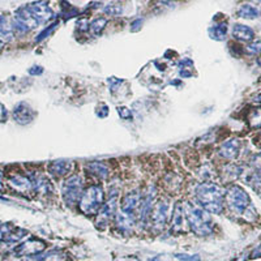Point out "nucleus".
<instances>
[{"label":"nucleus","instance_id":"nucleus-1","mask_svg":"<svg viewBox=\"0 0 261 261\" xmlns=\"http://www.w3.org/2000/svg\"><path fill=\"white\" fill-rule=\"evenodd\" d=\"M196 198L201 208L214 214H221L225 209V191L216 183H201L196 189Z\"/></svg>","mask_w":261,"mask_h":261},{"label":"nucleus","instance_id":"nucleus-23","mask_svg":"<svg viewBox=\"0 0 261 261\" xmlns=\"http://www.w3.org/2000/svg\"><path fill=\"white\" fill-rule=\"evenodd\" d=\"M106 15H110V16H120L123 13V7L119 6V4H108L103 8Z\"/></svg>","mask_w":261,"mask_h":261},{"label":"nucleus","instance_id":"nucleus-12","mask_svg":"<svg viewBox=\"0 0 261 261\" xmlns=\"http://www.w3.org/2000/svg\"><path fill=\"white\" fill-rule=\"evenodd\" d=\"M28 8L29 11H30V13L33 15V17L38 21V24L46 23V21H48V20L54 16L51 8L43 3L32 4V6H29Z\"/></svg>","mask_w":261,"mask_h":261},{"label":"nucleus","instance_id":"nucleus-29","mask_svg":"<svg viewBox=\"0 0 261 261\" xmlns=\"http://www.w3.org/2000/svg\"><path fill=\"white\" fill-rule=\"evenodd\" d=\"M118 112H119V115H120V118H123V119H129L130 116H132V112H130L129 108H127V107H119Z\"/></svg>","mask_w":261,"mask_h":261},{"label":"nucleus","instance_id":"nucleus-25","mask_svg":"<svg viewBox=\"0 0 261 261\" xmlns=\"http://www.w3.org/2000/svg\"><path fill=\"white\" fill-rule=\"evenodd\" d=\"M0 35L3 37H12V28L8 23H7V19L4 16H0Z\"/></svg>","mask_w":261,"mask_h":261},{"label":"nucleus","instance_id":"nucleus-14","mask_svg":"<svg viewBox=\"0 0 261 261\" xmlns=\"http://www.w3.org/2000/svg\"><path fill=\"white\" fill-rule=\"evenodd\" d=\"M13 116H15V119H16L19 123L26 124V123L33 120V118H34V111H33L32 108L29 107L26 103H20V105L15 108Z\"/></svg>","mask_w":261,"mask_h":261},{"label":"nucleus","instance_id":"nucleus-17","mask_svg":"<svg viewBox=\"0 0 261 261\" xmlns=\"http://www.w3.org/2000/svg\"><path fill=\"white\" fill-rule=\"evenodd\" d=\"M115 222H116V226H118L121 231H130L135 225V216L125 213V212L121 210L120 213H118L115 216Z\"/></svg>","mask_w":261,"mask_h":261},{"label":"nucleus","instance_id":"nucleus-33","mask_svg":"<svg viewBox=\"0 0 261 261\" xmlns=\"http://www.w3.org/2000/svg\"><path fill=\"white\" fill-rule=\"evenodd\" d=\"M3 172L0 171V191L3 189Z\"/></svg>","mask_w":261,"mask_h":261},{"label":"nucleus","instance_id":"nucleus-35","mask_svg":"<svg viewBox=\"0 0 261 261\" xmlns=\"http://www.w3.org/2000/svg\"><path fill=\"white\" fill-rule=\"evenodd\" d=\"M2 47H3V41L0 39V50H2Z\"/></svg>","mask_w":261,"mask_h":261},{"label":"nucleus","instance_id":"nucleus-36","mask_svg":"<svg viewBox=\"0 0 261 261\" xmlns=\"http://www.w3.org/2000/svg\"><path fill=\"white\" fill-rule=\"evenodd\" d=\"M257 2H258V3H261V0H257Z\"/></svg>","mask_w":261,"mask_h":261},{"label":"nucleus","instance_id":"nucleus-3","mask_svg":"<svg viewBox=\"0 0 261 261\" xmlns=\"http://www.w3.org/2000/svg\"><path fill=\"white\" fill-rule=\"evenodd\" d=\"M79 204L80 210L84 214H88V216L98 214L102 205L105 204V194H103L102 187L98 184H93L89 188H86L83 192Z\"/></svg>","mask_w":261,"mask_h":261},{"label":"nucleus","instance_id":"nucleus-22","mask_svg":"<svg viewBox=\"0 0 261 261\" xmlns=\"http://www.w3.org/2000/svg\"><path fill=\"white\" fill-rule=\"evenodd\" d=\"M107 25V19L105 17H99V19L93 20L92 23L89 24V29L93 35H99L103 32V29Z\"/></svg>","mask_w":261,"mask_h":261},{"label":"nucleus","instance_id":"nucleus-6","mask_svg":"<svg viewBox=\"0 0 261 261\" xmlns=\"http://www.w3.org/2000/svg\"><path fill=\"white\" fill-rule=\"evenodd\" d=\"M83 179L80 178L79 175H72L64 182L63 189H61V193H63L64 201L70 205L77 204L83 196Z\"/></svg>","mask_w":261,"mask_h":261},{"label":"nucleus","instance_id":"nucleus-20","mask_svg":"<svg viewBox=\"0 0 261 261\" xmlns=\"http://www.w3.org/2000/svg\"><path fill=\"white\" fill-rule=\"evenodd\" d=\"M210 38L214 41H225L227 35V25L226 23H218L209 28Z\"/></svg>","mask_w":261,"mask_h":261},{"label":"nucleus","instance_id":"nucleus-10","mask_svg":"<svg viewBox=\"0 0 261 261\" xmlns=\"http://www.w3.org/2000/svg\"><path fill=\"white\" fill-rule=\"evenodd\" d=\"M8 185L12 187L13 189L19 193H28L33 189V182L32 179H29L28 176L17 172L15 175H11L8 178Z\"/></svg>","mask_w":261,"mask_h":261},{"label":"nucleus","instance_id":"nucleus-26","mask_svg":"<svg viewBox=\"0 0 261 261\" xmlns=\"http://www.w3.org/2000/svg\"><path fill=\"white\" fill-rule=\"evenodd\" d=\"M57 25H59V24H57V23H54V24H52V25H50V26H48V28H46L45 30H43V32H42L41 34L38 35V38L35 39V41H37V42H41L42 39L47 38L48 35L51 34V33L54 32V30H55V29H56V26H57Z\"/></svg>","mask_w":261,"mask_h":261},{"label":"nucleus","instance_id":"nucleus-5","mask_svg":"<svg viewBox=\"0 0 261 261\" xmlns=\"http://www.w3.org/2000/svg\"><path fill=\"white\" fill-rule=\"evenodd\" d=\"M170 204L169 201L165 199H159L156 204H153V208L150 210L149 221L150 226L157 231H161L166 226L167 220H169Z\"/></svg>","mask_w":261,"mask_h":261},{"label":"nucleus","instance_id":"nucleus-7","mask_svg":"<svg viewBox=\"0 0 261 261\" xmlns=\"http://www.w3.org/2000/svg\"><path fill=\"white\" fill-rule=\"evenodd\" d=\"M45 247V242H42L39 239H29L28 242L17 245V248H15V255L17 257H30V256L39 255L41 252H43Z\"/></svg>","mask_w":261,"mask_h":261},{"label":"nucleus","instance_id":"nucleus-13","mask_svg":"<svg viewBox=\"0 0 261 261\" xmlns=\"http://www.w3.org/2000/svg\"><path fill=\"white\" fill-rule=\"evenodd\" d=\"M47 170L51 175L60 178V176L67 175L72 170V162L71 161H54L47 166Z\"/></svg>","mask_w":261,"mask_h":261},{"label":"nucleus","instance_id":"nucleus-31","mask_svg":"<svg viewBox=\"0 0 261 261\" xmlns=\"http://www.w3.org/2000/svg\"><path fill=\"white\" fill-rule=\"evenodd\" d=\"M141 25H143V20H136V21H134V23H132V28H130V30H132V32H136V30H139V29L141 28Z\"/></svg>","mask_w":261,"mask_h":261},{"label":"nucleus","instance_id":"nucleus-21","mask_svg":"<svg viewBox=\"0 0 261 261\" xmlns=\"http://www.w3.org/2000/svg\"><path fill=\"white\" fill-rule=\"evenodd\" d=\"M247 121H248L249 127L252 129H257L261 127V107L252 108L251 111L248 112V116H247Z\"/></svg>","mask_w":261,"mask_h":261},{"label":"nucleus","instance_id":"nucleus-28","mask_svg":"<svg viewBox=\"0 0 261 261\" xmlns=\"http://www.w3.org/2000/svg\"><path fill=\"white\" fill-rule=\"evenodd\" d=\"M175 257L183 261H201L199 255H179V253H176Z\"/></svg>","mask_w":261,"mask_h":261},{"label":"nucleus","instance_id":"nucleus-11","mask_svg":"<svg viewBox=\"0 0 261 261\" xmlns=\"http://www.w3.org/2000/svg\"><path fill=\"white\" fill-rule=\"evenodd\" d=\"M240 147H242V144H240V141L239 140H236V139L227 140L221 145L220 154L223 157V158L234 161V159L238 158L239 153H240Z\"/></svg>","mask_w":261,"mask_h":261},{"label":"nucleus","instance_id":"nucleus-18","mask_svg":"<svg viewBox=\"0 0 261 261\" xmlns=\"http://www.w3.org/2000/svg\"><path fill=\"white\" fill-rule=\"evenodd\" d=\"M86 167H88V170L92 172L93 175H96L99 179H106L110 175V169L103 162H90L86 165Z\"/></svg>","mask_w":261,"mask_h":261},{"label":"nucleus","instance_id":"nucleus-34","mask_svg":"<svg viewBox=\"0 0 261 261\" xmlns=\"http://www.w3.org/2000/svg\"><path fill=\"white\" fill-rule=\"evenodd\" d=\"M253 101H255V103H258V105H261V93L258 94L257 97H256L255 99H253Z\"/></svg>","mask_w":261,"mask_h":261},{"label":"nucleus","instance_id":"nucleus-15","mask_svg":"<svg viewBox=\"0 0 261 261\" xmlns=\"http://www.w3.org/2000/svg\"><path fill=\"white\" fill-rule=\"evenodd\" d=\"M183 226H184V212H183L180 203H178L175 208L172 209L171 230L174 233H180V231H183Z\"/></svg>","mask_w":261,"mask_h":261},{"label":"nucleus","instance_id":"nucleus-8","mask_svg":"<svg viewBox=\"0 0 261 261\" xmlns=\"http://www.w3.org/2000/svg\"><path fill=\"white\" fill-rule=\"evenodd\" d=\"M141 200H143V193H141L140 191L135 189V191L128 192L120 203L121 210L125 212V213L135 216V213H136L137 210L140 209Z\"/></svg>","mask_w":261,"mask_h":261},{"label":"nucleus","instance_id":"nucleus-24","mask_svg":"<svg viewBox=\"0 0 261 261\" xmlns=\"http://www.w3.org/2000/svg\"><path fill=\"white\" fill-rule=\"evenodd\" d=\"M244 51L249 55L261 54V41H252L249 45L245 46Z\"/></svg>","mask_w":261,"mask_h":261},{"label":"nucleus","instance_id":"nucleus-16","mask_svg":"<svg viewBox=\"0 0 261 261\" xmlns=\"http://www.w3.org/2000/svg\"><path fill=\"white\" fill-rule=\"evenodd\" d=\"M233 37L238 41L251 42L255 38V32L249 26L242 25V24H235L233 28Z\"/></svg>","mask_w":261,"mask_h":261},{"label":"nucleus","instance_id":"nucleus-9","mask_svg":"<svg viewBox=\"0 0 261 261\" xmlns=\"http://www.w3.org/2000/svg\"><path fill=\"white\" fill-rule=\"evenodd\" d=\"M118 200L119 194L116 193V192H112V194H110L108 200L102 205L101 210L98 212V223L103 222L106 225V223L115 216V213H116V207H118Z\"/></svg>","mask_w":261,"mask_h":261},{"label":"nucleus","instance_id":"nucleus-27","mask_svg":"<svg viewBox=\"0 0 261 261\" xmlns=\"http://www.w3.org/2000/svg\"><path fill=\"white\" fill-rule=\"evenodd\" d=\"M252 185L255 188V191L258 192V194L261 196V172H256L252 179Z\"/></svg>","mask_w":261,"mask_h":261},{"label":"nucleus","instance_id":"nucleus-32","mask_svg":"<svg viewBox=\"0 0 261 261\" xmlns=\"http://www.w3.org/2000/svg\"><path fill=\"white\" fill-rule=\"evenodd\" d=\"M249 257H251V258H260L261 257V244L258 245V247L255 249V251L252 252Z\"/></svg>","mask_w":261,"mask_h":261},{"label":"nucleus","instance_id":"nucleus-19","mask_svg":"<svg viewBox=\"0 0 261 261\" xmlns=\"http://www.w3.org/2000/svg\"><path fill=\"white\" fill-rule=\"evenodd\" d=\"M236 13H238L239 17H242V19L245 20H255L260 16L258 8H256L252 4H243V6L239 7V10Z\"/></svg>","mask_w":261,"mask_h":261},{"label":"nucleus","instance_id":"nucleus-2","mask_svg":"<svg viewBox=\"0 0 261 261\" xmlns=\"http://www.w3.org/2000/svg\"><path fill=\"white\" fill-rule=\"evenodd\" d=\"M185 218L194 234L205 236L213 233L212 218L209 216V212H207L204 208L189 205L185 210Z\"/></svg>","mask_w":261,"mask_h":261},{"label":"nucleus","instance_id":"nucleus-30","mask_svg":"<svg viewBox=\"0 0 261 261\" xmlns=\"http://www.w3.org/2000/svg\"><path fill=\"white\" fill-rule=\"evenodd\" d=\"M11 231V226L10 225H2L0 226V242H3L4 239H6L7 234Z\"/></svg>","mask_w":261,"mask_h":261},{"label":"nucleus","instance_id":"nucleus-4","mask_svg":"<svg viewBox=\"0 0 261 261\" xmlns=\"http://www.w3.org/2000/svg\"><path fill=\"white\" fill-rule=\"evenodd\" d=\"M225 203L234 214H244L248 209L251 200L247 192L239 185H230L225 192Z\"/></svg>","mask_w":261,"mask_h":261}]
</instances>
